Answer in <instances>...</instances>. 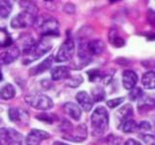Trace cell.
Returning <instances> with one entry per match:
<instances>
[{
	"label": "cell",
	"instance_id": "1",
	"mask_svg": "<svg viewBox=\"0 0 155 145\" xmlns=\"http://www.w3.org/2000/svg\"><path fill=\"white\" fill-rule=\"evenodd\" d=\"M91 127H92V134L94 137H100L103 135L106 130L109 128V113L104 106H98L96 108L93 113L91 114Z\"/></svg>",
	"mask_w": 155,
	"mask_h": 145
},
{
	"label": "cell",
	"instance_id": "2",
	"mask_svg": "<svg viewBox=\"0 0 155 145\" xmlns=\"http://www.w3.org/2000/svg\"><path fill=\"white\" fill-rule=\"evenodd\" d=\"M34 24L44 37L59 35V31H58L59 24L57 19L51 16H41L38 18H36Z\"/></svg>",
	"mask_w": 155,
	"mask_h": 145
},
{
	"label": "cell",
	"instance_id": "3",
	"mask_svg": "<svg viewBox=\"0 0 155 145\" xmlns=\"http://www.w3.org/2000/svg\"><path fill=\"white\" fill-rule=\"evenodd\" d=\"M60 128H62V132L64 133L63 134V138L74 142H81L86 139L87 135V130L86 126L81 124L74 130L73 126L69 122H65V125H62Z\"/></svg>",
	"mask_w": 155,
	"mask_h": 145
},
{
	"label": "cell",
	"instance_id": "4",
	"mask_svg": "<svg viewBox=\"0 0 155 145\" xmlns=\"http://www.w3.org/2000/svg\"><path fill=\"white\" fill-rule=\"evenodd\" d=\"M51 47H52V44L48 38H42L39 42H35V44H34L30 50L26 53H24V55L27 57L26 59H28L26 64L29 62L35 61L39 59V58H41L47 52L50 51Z\"/></svg>",
	"mask_w": 155,
	"mask_h": 145
},
{
	"label": "cell",
	"instance_id": "5",
	"mask_svg": "<svg viewBox=\"0 0 155 145\" xmlns=\"http://www.w3.org/2000/svg\"><path fill=\"white\" fill-rule=\"evenodd\" d=\"M24 101L31 108L38 110H48L53 108V102L50 97L40 93L27 95Z\"/></svg>",
	"mask_w": 155,
	"mask_h": 145
},
{
	"label": "cell",
	"instance_id": "6",
	"mask_svg": "<svg viewBox=\"0 0 155 145\" xmlns=\"http://www.w3.org/2000/svg\"><path fill=\"white\" fill-rule=\"evenodd\" d=\"M36 14H31L27 11H23L14 17L11 21V27L14 29H21L31 26L35 22Z\"/></svg>",
	"mask_w": 155,
	"mask_h": 145
},
{
	"label": "cell",
	"instance_id": "7",
	"mask_svg": "<svg viewBox=\"0 0 155 145\" xmlns=\"http://www.w3.org/2000/svg\"><path fill=\"white\" fill-rule=\"evenodd\" d=\"M22 135L14 129H0V144L21 145Z\"/></svg>",
	"mask_w": 155,
	"mask_h": 145
},
{
	"label": "cell",
	"instance_id": "8",
	"mask_svg": "<svg viewBox=\"0 0 155 145\" xmlns=\"http://www.w3.org/2000/svg\"><path fill=\"white\" fill-rule=\"evenodd\" d=\"M74 53H75V44L71 39H67L59 47L54 59L58 63L67 62L72 59L73 56H74Z\"/></svg>",
	"mask_w": 155,
	"mask_h": 145
},
{
	"label": "cell",
	"instance_id": "9",
	"mask_svg": "<svg viewBox=\"0 0 155 145\" xmlns=\"http://www.w3.org/2000/svg\"><path fill=\"white\" fill-rule=\"evenodd\" d=\"M50 138V134L45 130L32 129L25 137L26 145H40L43 140Z\"/></svg>",
	"mask_w": 155,
	"mask_h": 145
},
{
	"label": "cell",
	"instance_id": "10",
	"mask_svg": "<svg viewBox=\"0 0 155 145\" xmlns=\"http://www.w3.org/2000/svg\"><path fill=\"white\" fill-rule=\"evenodd\" d=\"M8 117L10 121L14 123H17L19 125H26L28 123L29 116L27 111L17 108H11L8 111Z\"/></svg>",
	"mask_w": 155,
	"mask_h": 145
},
{
	"label": "cell",
	"instance_id": "11",
	"mask_svg": "<svg viewBox=\"0 0 155 145\" xmlns=\"http://www.w3.org/2000/svg\"><path fill=\"white\" fill-rule=\"evenodd\" d=\"M19 54H21V51H19V48L18 47H9L8 50L3 51L0 54V64L2 65L11 64L12 62L18 59L19 57Z\"/></svg>",
	"mask_w": 155,
	"mask_h": 145
},
{
	"label": "cell",
	"instance_id": "12",
	"mask_svg": "<svg viewBox=\"0 0 155 145\" xmlns=\"http://www.w3.org/2000/svg\"><path fill=\"white\" fill-rule=\"evenodd\" d=\"M115 119L118 123V127H120L126 121L130 120L133 116V106L130 104H126L115 112Z\"/></svg>",
	"mask_w": 155,
	"mask_h": 145
},
{
	"label": "cell",
	"instance_id": "13",
	"mask_svg": "<svg viewBox=\"0 0 155 145\" xmlns=\"http://www.w3.org/2000/svg\"><path fill=\"white\" fill-rule=\"evenodd\" d=\"M138 82V75L133 70H125L122 74V84L126 90L135 88Z\"/></svg>",
	"mask_w": 155,
	"mask_h": 145
},
{
	"label": "cell",
	"instance_id": "14",
	"mask_svg": "<svg viewBox=\"0 0 155 145\" xmlns=\"http://www.w3.org/2000/svg\"><path fill=\"white\" fill-rule=\"evenodd\" d=\"M76 100L78 104L81 105V108L86 112H88L92 109L93 106V101H92L89 94L85 91H80L76 95Z\"/></svg>",
	"mask_w": 155,
	"mask_h": 145
},
{
	"label": "cell",
	"instance_id": "15",
	"mask_svg": "<svg viewBox=\"0 0 155 145\" xmlns=\"http://www.w3.org/2000/svg\"><path fill=\"white\" fill-rule=\"evenodd\" d=\"M53 61H54L53 56L52 55L48 56L47 59L42 61L39 65H37L35 67H32L31 69L29 70V74H30L31 76H37V75L43 74V72H45L46 71L51 69V67L53 64Z\"/></svg>",
	"mask_w": 155,
	"mask_h": 145
},
{
	"label": "cell",
	"instance_id": "16",
	"mask_svg": "<svg viewBox=\"0 0 155 145\" xmlns=\"http://www.w3.org/2000/svg\"><path fill=\"white\" fill-rule=\"evenodd\" d=\"M51 79L57 81L61 79H68L71 76L70 70L66 66H57L52 68L51 71Z\"/></svg>",
	"mask_w": 155,
	"mask_h": 145
},
{
	"label": "cell",
	"instance_id": "17",
	"mask_svg": "<svg viewBox=\"0 0 155 145\" xmlns=\"http://www.w3.org/2000/svg\"><path fill=\"white\" fill-rule=\"evenodd\" d=\"M63 110L70 116L72 119L76 121L80 120L81 117V109L78 105L74 103H66L63 105Z\"/></svg>",
	"mask_w": 155,
	"mask_h": 145
},
{
	"label": "cell",
	"instance_id": "18",
	"mask_svg": "<svg viewBox=\"0 0 155 145\" xmlns=\"http://www.w3.org/2000/svg\"><path fill=\"white\" fill-rule=\"evenodd\" d=\"M86 50L89 54L99 55L105 50V44L101 40H93L86 44Z\"/></svg>",
	"mask_w": 155,
	"mask_h": 145
},
{
	"label": "cell",
	"instance_id": "19",
	"mask_svg": "<svg viewBox=\"0 0 155 145\" xmlns=\"http://www.w3.org/2000/svg\"><path fill=\"white\" fill-rule=\"evenodd\" d=\"M15 95H16V90H15V87L11 83L5 84L0 89V99L3 101L12 100Z\"/></svg>",
	"mask_w": 155,
	"mask_h": 145
},
{
	"label": "cell",
	"instance_id": "20",
	"mask_svg": "<svg viewBox=\"0 0 155 145\" xmlns=\"http://www.w3.org/2000/svg\"><path fill=\"white\" fill-rule=\"evenodd\" d=\"M154 105V100L151 97H143L140 99L139 105H138V109L140 112H145V111L150 110Z\"/></svg>",
	"mask_w": 155,
	"mask_h": 145
},
{
	"label": "cell",
	"instance_id": "21",
	"mask_svg": "<svg viewBox=\"0 0 155 145\" xmlns=\"http://www.w3.org/2000/svg\"><path fill=\"white\" fill-rule=\"evenodd\" d=\"M142 83L145 89L152 90L155 87V75L153 71H150L143 74L142 79Z\"/></svg>",
	"mask_w": 155,
	"mask_h": 145
},
{
	"label": "cell",
	"instance_id": "22",
	"mask_svg": "<svg viewBox=\"0 0 155 145\" xmlns=\"http://www.w3.org/2000/svg\"><path fill=\"white\" fill-rule=\"evenodd\" d=\"M13 10V4L11 1H0V18H7L10 14L12 13Z\"/></svg>",
	"mask_w": 155,
	"mask_h": 145
},
{
	"label": "cell",
	"instance_id": "23",
	"mask_svg": "<svg viewBox=\"0 0 155 145\" xmlns=\"http://www.w3.org/2000/svg\"><path fill=\"white\" fill-rule=\"evenodd\" d=\"M91 95H92V101L93 102H103L106 98V92L104 90L103 87L101 86H96L95 88L92 89L91 91Z\"/></svg>",
	"mask_w": 155,
	"mask_h": 145
},
{
	"label": "cell",
	"instance_id": "24",
	"mask_svg": "<svg viewBox=\"0 0 155 145\" xmlns=\"http://www.w3.org/2000/svg\"><path fill=\"white\" fill-rule=\"evenodd\" d=\"M119 128L122 129V130L124 133H127V134L133 133V132H135L136 130H137V123H136L135 120L130 119L128 121H126L125 123H123Z\"/></svg>",
	"mask_w": 155,
	"mask_h": 145
},
{
	"label": "cell",
	"instance_id": "25",
	"mask_svg": "<svg viewBox=\"0 0 155 145\" xmlns=\"http://www.w3.org/2000/svg\"><path fill=\"white\" fill-rule=\"evenodd\" d=\"M19 4H22L21 7L24 8V11H27L31 14H37L38 13V8L35 4L33 2H30V1H21Z\"/></svg>",
	"mask_w": 155,
	"mask_h": 145
},
{
	"label": "cell",
	"instance_id": "26",
	"mask_svg": "<svg viewBox=\"0 0 155 145\" xmlns=\"http://www.w3.org/2000/svg\"><path fill=\"white\" fill-rule=\"evenodd\" d=\"M36 119H38L39 121L44 123H48V124H51L53 123V121L55 119V116H53L50 113H40L39 115H36Z\"/></svg>",
	"mask_w": 155,
	"mask_h": 145
},
{
	"label": "cell",
	"instance_id": "27",
	"mask_svg": "<svg viewBox=\"0 0 155 145\" xmlns=\"http://www.w3.org/2000/svg\"><path fill=\"white\" fill-rule=\"evenodd\" d=\"M143 95L142 88L137 87V88H133L132 90H130L129 93V98L131 101H137L138 99L142 98V96Z\"/></svg>",
	"mask_w": 155,
	"mask_h": 145
},
{
	"label": "cell",
	"instance_id": "28",
	"mask_svg": "<svg viewBox=\"0 0 155 145\" xmlns=\"http://www.w3.org/2000/svg\"><path fill=\"white\" fill-rule=\"evenodd\" d=\"M84 81L81 76H70L68 79V85L71 87H78L79 85L81 84V82Z\"/></svg>",
	"mask_w": 155,
	"mask_h": 145
},
{
	"label": "cell",
	"instance_id": "29",
	"mask_svg": "<svg viewBox=\"0 0 155 145\" xmlns=\"http://www.w3.org/2000/svg\"><path fill=\"white\" fill-rule=\"evenodd\" d=\"M87 75H88V79L90 81H96V80H102V77H103V75L98 70H90L87 72Z\"/></svg>",
	"mask_w": 155,
	"mask_h": 145
},
{
	"label": "cell",
	"instance_id": "30",
	"mask_svg": "<svg viewBox=\"0 0 155 145\" xmlns=\"http://www.w3.org/2000/svg\"><path fill=\"white\" fill-rule=\"evenodd\" d=\"M124 100H125V98H123V97L111 99V100H109L108 102H107V105H108L110 108H116V106H118L122 104L124 102Z\"/></svg>",
	"mask_w": 155,
	"mask_h": 145
},
{
	"label": "cell",
	"instance_id": "31",
	"mask_svg": "<svg viewBox=\"0 0 155 145\" xmlns=\"http://www.w3.org/2000/svg\"><path fill=\"white\" fill-rule=\"evenodd\" d=\"M110 42L116 47H121L125 45V41L120 36H117V35L110 36Z\"/></svg>",
	"mask_w": 155,
	"mask_h": 145
},
{
	"label": "cell",
	"instance_id": "32",
	"mask_svg": "<svg viewBox=\"0 0 155 145\" xmlns=\"http://www.w3.org/2000/svg\"><path fill=\"white\" fill-rule=\"evenodd\" d=\"M137 130L140 132H147L151 130V124L148 121H142L140 124H137Z\"/></svg>",
	"mask_w": 155,
	"mask_h": 145
},
{
	"label": "cell",
	"instance_id": "33",
	"mask_svg": "<svg viewBox=\"0 0 155 145\" xmlns=\"http://www.w3.org/2000/svg\"><path fill=\"white\" fill-rule=\"evenodd\" d=\"M140 137L143 140V141L148 144V145H154L155 143V139H154V137L153 134H140Z\"/></svg>",
	"mask_w": 155,
	"mask_h": 145
},
{
	"label": "cell",
	"instance_id": "34",
	"mask_svg": "<svg viewBox=\"0 0 155 145\" xmlns=\"http://www.w3.org/2000/svg\"><path fill=\"white\" fill-rule=\"evenodd\" d=\"M65 12L67 14H74L75 13V7L71 3H67L65 6Z\"/></svg>",
	"mask_w": 155,
	"mask_h": 145
},
{
	"label": "cell",
	"instance_id": "35",
	"mask_svg": "<svg viewBox=\"0 0 155 145\" xmlns=\"http://www.w3.org/2000/svg\"><path fill=\"white\" fill-rule=\"evenodd\" d=\"M124 145H143L140 142L137 141L136 139H133V138H129L128 140H126Z\"/></svg>",
	"mask_w": 155,
	"mask_h": 145
},
{
	"label": "cell",
	"instance_id": "36",
	"mask_svg": "<svg viewBox=\"0 0 155 145\" xmlns=\"http://www.w3.org/2000/svg\"><path fill=\"white\" fill-rule=\"evenodd\" d=\"M53 145H70V144L64 143V142H62V141H55V142H53Z\"/></svg>",
	"mask_w": 155,
	"mask_h": 145
},
{
	"label": "cell",
	"instance_id": "37",
	"mask_svg": "<svg viewBox=\"0 0 155 145\" xmlns=\"http://www.w3.org/2000/svg\"><path fill=\"white\" fill-rule=\"evenodd\" d=\"M2 79H3V76H2V72H1V71H0V81L2 80Z\"/></svg>",
	"mask_w": 155,
	"mask_h": 145
},
{
	"label": "cell",
	"instance_id": "38",
	"mask_svg": "<svg viewBox=\"0 0 155 145\" xmlns=\"http://www.w3.org/2000/svg\"><path fill=\"white\" fill-rule=\"evenodd\" d=\"M0 122H1V119H0Z\"/></svg>",
	"mask_w": 155,
	"mask_h": 145
}]
</instances>
